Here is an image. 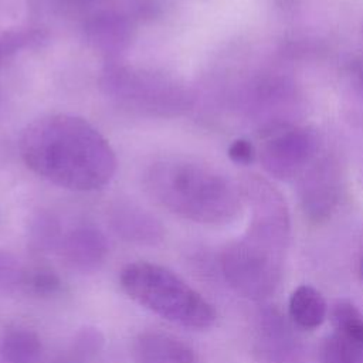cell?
<instances>
[{
  "mask_svg": "<svg viewBox=\"0 0 363 363\" xmlns=\"http://www.w3.org/2000/svg\"><path fill=\"white\" fill-rule=\"evenodd\" d=\"M350 85L357 96L363 99V58L354 62L350 68Z\"/></svg>",
  "mask_w": 363,
  "mask_h": 363,
  "instance_id": "21",
  "label": "cell"
},
{
  "mask_svg": "<svg viewBox=\"0 0 363 363\" xmlns=\"http://www.w3.org/2000/svg\"><path fill=\"white\" fill-rule=\"evenodd\" d=\"M26 267L11 254L0 251V288L1 289H23Z\"/></svg>",
  "mask_w": 363,
  "mask_h": 363,
  "instance_id": "18",
  "label": "cell"
},
{
  "mask_svg": "<svg viewBox=\"0 0 363 363\" xmlns=\"http://www.w3.org/2000/svg\"><path fill=\"white\" fill-rule=\"evenodd\" d=\"M320 152V138L313 128L285 122L261 129L257 157L274 179L295 180Z\"/></svg>",
  "mask_w": 363,
  "mask_h": 363,
  "instance_id": "6",
  "label": "cell"
},
{
  "mask_svg": "<svg viewBox=\"0 0 363 363\" xmlns=\"http://www.w3.org/2000/svg\"><path fill=\"white\" fill-rule=\"evenodd\" d=\"M38 38L40 33L28 28H10L0 31V65L6 58L28 44L38 41Z\"/></svg>",
  "mask_w": 363,
  "mask_h": 363,
  "instance_id": "17",
  "label": "cell"
},
{
  "mask_svg": "<svg viewBox=\"0 0 363 363\" xmlns=\"http://www.w3.org/2000/svg\"><path fill=\"white\" fill-rule=\"evenodd\" d=\"M119 282L132 301L174 325L203 330L217 319L213 305L163 265L130 262L121 271Z\"/></svg>",
  "mask_w": 363,
  "mask_h": 363,
  "instance_id": "4",
  "label": "cell"
},
{
  "mask_svg": "<svg viewBox=\"0 0 363 363\" xmlns=\"http://www.w3.org/2000/svg\"><path fill=\"white\" fill-rule=\"evenodd\" d=\"M360 274H362V279H363V258H362V262H360Z\"/></svg>",
  "mask_w": 363,
  "mask_h": 363,
  "instance_id": "22",
  "label": "cell"
},
{
  "mask_svg": "<svg viewBox=\"0 0 363 363\" xmlns=\"http://www.w3.org/2000/svg\"><path fill=\"white\" fill-rule=\"evenodd\" d=\"M343 190V172L333 153L320 152L296 179V194L303 216L312 223H323L335 213Z\"/></svg>",
  "mask_w": 363,
  "mask_h": 363,
  "instance_id": "7",
  "label": "cell"
},
{
  "mask_svg": "<svg viewBox=\"0 0 363 363\" xmlns=\"http://www.w3.org/2000/svg\"><path fill=\"white\" fill-rule=\"evenodd\" d=\"M99 82L105 95L118 105L150 116H177L191 104L187 88L174 78L118 60L109 61Z\"/></svg>",
  "mask_w": 363,
  "mask_h": 363,
  "instance_id": "5",
  "label": "cell"
},
{
  "mask_svg": "<svg viewBox=\"0 0 363 363\" xmlns=\"http://www.w3.org/2000/svg\"><path fill=\"white\" fill-rule=\"evenodd\" d=\"M18 149L31 172L72 191L99 190L116 172L109 142L88 121L71 113H48L30 122Z\"/></svg>",
  "mask_w": 363,
  "mask_h": 363,
  "instance_id": "1",
  "label": "cell"
},
{
  "mask_svg": "<svg viewBox=\"0 0 363 363\" xmlns=\"http://www.w3.org/2000/svg\"><path fill=\"white\" fill-rule=\"evenodd\" d=\"M146 191L169 211L207 225L235 220L242 208V189L217 169L182 157H166L147 167Z\"/></svg>",
  "mask_w": 363,
  "mask_h": 363,
  "instance_id": "3",
  "label": "cell"
},
{
  "mask_svg": "<svg viewBox=\"0 0 363 363\" xmlns=\"http://www.w3.org/2000/svg\"><path fill=\"white\" fill-rule=\"evenodd\" d=\"M241 189L251 207V221L245 234L221 251L220 267L237 294L259 301L281 282L291 218L284 196L267 179L248 176Z\"/></svg>",
  "mask_w": 363,
  "mask_h": 363,
  "instance_id": "2",
  "label": "cell"
},
{
  "mask_svg": "<svg viewBox=\"0 0 363 363\" xmlns=\"http://www.w3.org/2000/svg\"><path fill=\"white\" fill-rule=\"evenodd\" d=\"M62 281L60 275L50 267L45 265H35V267H26L24 281H23V291L27 294L48 298L61 291Z\"/></svg>",
  "mask_w": 363,
  "mask_h": 363,
  "instance_id": "15",
  "label": "cell"
},
{
  "mask_svg": "<svg viewBox=\"0 0 363 363\" xmlns=\"http://www.w3.org/2000/svg\"><path fill=\"white\" fill-rule=\"evenodd\" d=\"M335 332H339L353 340L363 342V315L349 301H339L332 309Z\"/></svg>",
  "mask_w": 363,
  "mask_h": 363,
  "instance_id": "16",
  "label": "cell"
},
{
  "mask_svg": "<svg viewBox=\"0 0 363 363\" xmlns=\"http://www.w3.org/2000/svg\"><path fill=\"white\" fill-rule=\"evenodd\" d=\"M328 306L323 295L311 285H299L289 296L288 313L291 320L302 329H315L326 318Z\"/></svg>",
  "mask_w": 363,
  "mask_h": 363,
  "instance_id": "11",
  "label": "cell"
},
{
  "mask_svg": "<svg viewBox=\"0 0 363 363\" xmlns=\"http://www.w3.org/2000/svg\"><path fill=\"white\" fill-rule=\"evenodd\" d=\"M228 156L234 163L245 166L257 159V149L247 139H237L230 145Z\"/></svg>",
  "mask_w": 363,
  "mask_h": 363,
  "instance_id": "20",
  "label": "cell"
},
{
  "mask_svg": "<svg viewBox=\"0 0 363 363\" xmlns=\"http://www.w3.org/2000/svg\"><path fill=\"white\" fill-rule=\"evenodd\" d=\"M41 352V339L27 328L9 329L0 339V359L3 363H35Z\"/></svg>",
  "mask_w": 363,
  "mask_h": 363,
  "instance_id": "12",
  "label": "cell"
},
{
  "mask_svg": "<svg viewBox=\"0 0 363 363\" xmlns=\"http://www.w3.org/2000/svg\"><path fill=\"white\" fill-rule=\"evenodd\" d=\"M31 241L38 251H50L60 241L58 224L51 218H40L33 227Z\"/></svg>",
  "mask_w": 363,
  "mask_h": 363,
  "instance_id": "19",
  "label": "cell"
},
{
  "mask_svg": "<svg viewBox=\"0 0 363 363\" xmlns=\"http://www.w3.org/2000/svg\"><path fill=\"white\" fill-rule=\"evenodd\" d=\"M61 251L67 264L81 272L98 269L108 255V241L94 225H78L61 238Z\"/></svg>",
  "mask_w": 363,
  "mask_h": 363,
  "instance_id": "8",
  "label": "cell"
},
{
  "mask_svg": "<svg viewBox=\"0 0 363 363\" xmlns=\"http://www.w3.org/2000/svg\"><path fill=\"white\" fill-rule=\"evenodd\" d=\"M277 313H267L264 315L262 320V332H264V339L262 342L267 346V350L269 356L286 359L294 353L295 345H294V337L289 335L286 325L279 319Z\"/></svg>",
  "mask_w": 363,
  "mask_h": 363,
  "instance_id": "14",
  "label": "cell"
},
{
  "mask_svg": "<svg viewBox=\"0 0 363 363\" xmlns=\"http://www.w3.org/2000/svg\"><path fill=\"white\" fill-rule=\"evenodd\" d=\"M320 363H363V342L333 330L322 345Z\"/></svg>",
  "mask_w": 363,
  "mask_h": 363,
  "instance_id": "13",
  "label": "cell"
},
{
  "mask_svg": "<svg viewBox=\"0 0 363 363\" xmlns=\"http://www.w3.org/2000/svg\"><path fill=\"white\" fill-rule=\"evenodd\" d=\"M111 224L118 235L130 242L155 245L163 240L160 223L132 203H118L111 211Z\"/></svg>",
  "mask_w": 363,
  "mask_h": 363,
  "instance_id": "10",
  "label": "cell"
},
{
  "mask_svg": "<svg viewBox=\"0 0 363 363\" xmlns=\"http://www.w3.org/2000/svg\"><path fill=\"white\" fill-rule=\"evenodd\" d=\"M132 354L136 363H199L187 343L156 330L139 333L133 340Z\"/></svg>",
  "mask_w": 363,
  "mask_h": 363,
  "instance_id": "9",
  "label": "cell"
}]
</instances>
